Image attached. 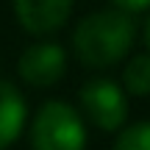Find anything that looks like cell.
<instances>
[{
	"mask_svg": "<svg viewBox=\"0 0 150 150\" xmlns=\"http://www.w3.org/2000/svg\"><path fill=\"white\" fill-rule=\"evenodd\" d=\"M136 39V20L114 6L81 17L72 31V50L89 70H108L131 53Z\"/></svg>",
	"mask_w": 150,
	"mask_h": 150,
	"instance_id": "6da1fadb",
	"label": "cell"
},
{
	"mask_svg": "<svg viewBox=\"0 0 150 150\" xmlns=\"http://www.w3.org/2000/svg\"><path fill=\"white\" fill-rule=\"evenodd\" d=\"M31 150H86L81 111L64 100H47L31 120Z\"/></svg>",
	"mask_w": 150,
	"mask_h": 150,
	"instance_id": "7a4b0ae2",
	"label": "cell"
},
{
	"mask_svg": "<svg viewBox=\"0 0 150 150\" xmlns=\"http://www.w3.org/2000/svg\"><path fill=\"white\" fill-rule=\"evenodd\" d=\"M81 108H83L86 120L95 128L114 134V131L125 128L128 120V95L125 89L111 78H92L81 86L78 92Z\"/></svg>",
	"mask_w": 150,
	"mask_h": 150,
	"instance_id": "3957f363",
	"label": "cell"
},
{
	"mask_svg": "<svg viewBox=\"0 0 150 150\" xmlns=\"http://www.w3.org/2000/svg\"><path fill=\"white\" fill-rule=\"evenodd\" d=\"M17 72L33 89H50L67 72V50L59 42L28 45L17 59Z\"/></svg>",
	"mask_w": 150,
	"mask_h": 150,
	"instance_id": "277c9868",
	"label": "cell"
},
{
	"mask_svg": "<svg viewBox=\"0 0 150 150\" xmlns=\"http://www.w3.org/2000/svg\"><path fill=\"white\" fill-rule=\"evenodd\" d=\"M14 17L22 31L33 36H47L67 25V20L72 17V3L70 0H17Z\"/></svg>",
	"mask_w": 150,
	"mask_h": 150,
	"instance_id": "5b68a950",
	"label": "cell"
},
{
	"mask_svg": "<svg viewBox=\"0 0 150 150\" xmlns=\"http://www.w3.org/2000/svg\"><path fill=\"white\" fill-rule=\"evenodd\" d=\"M28 120V106L22 92L11 81H0V150L14 145Z\"/></svg>",
	"mask_w": 150,
	"mask_h": 150,
	"instance_id": "8992f818",
	"label": "cell"
},
{
	"mask_svg": "<svg viewBox=\"0 0 150 150\" xmlns=\"http://www.w3.org/2000/svg\"><path fill=\"white\" fill-rule=\"evenodd\" d=\"M122 89L125 95H136V97L150 95V53H139L125 64Z\"/></svg>",
	"mask_w": 150,
	"mask_h": 150,
	"instance_id": "52a82bcc",
	"label": "cell"
},
{
	"mask_svg": "<svg viewBox=\"0 0 150 150\" xmlns=\"http://www.w3.org/2000/svg\"><path fill=\"white\" fill-rule=\"evenodd\" d=\"M114 150H150V122H134L122 128Z\"/></svg>",
	"mask_w": 150,
	"mask_h": 150,
	"instance_id": "ba28073f",
	"label": "cell"
},
{
	"mask_svg": "<svg viewBox=\"0 0 150 150\" xmlns=\"http://www.w3.org/2000/svg\"><path fill=\"white\" fill-rule=\"evenodd\" d=\"M142 36H145V45H147V53H150V14L145 17V25H142Z\"/></svg>",
	"mask_w": 150,
	"mask_h": 150,
	"instance_id": "9c48e42d",
	"label": "cell"
}]
</instances>
